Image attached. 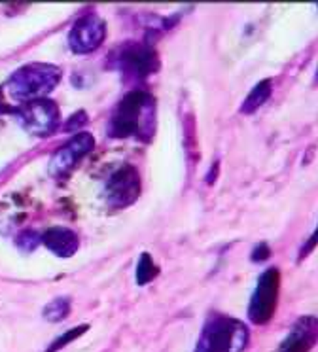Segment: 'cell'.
Returning a JSON list of instances; mask_svg holds the SVG:
<instances>
[{
    "label": "cell",
    "instance_id": "16",
    "mask_svg": "<svg viewBox=\"0 0 318 352\" xmlns=\"http://www.w3.org/2000/svg\"><path fill=\"white\" fill-rule=\"evenodd\" d=\"M17 246H19V250L25 254H29L32 252L34 248H36L40 243H42V235L40 233H36V231H32V230H27V231H23L21 235L17 237Z\"/></svg>",
    "mask_w": 318,
    "mask_h": 352
},
{
    "label": "cell",
    "instance_id": "21",
    "mask_svg": "<svg viewBox=\"0 0 318 352\" xmlns=\"http://www.w3.org/2000/svg\"><path fill=\"white\" fill-rule=\"evenodd\" d=\"M317 84H318V69H317Z\"/></svg>",
    "mask_w": 318,
    "mask_h": 352
},
{
    "label": "cell",
    "instance_id": "8",
    "mask_svg": "<svg viewBox=\"0 0 318 352\" xmlns=\"http://www.w3.org/2000/svg\"><path fill=\"white\" fill-rule=\"evenodd\" d=\"M93 148H95V138H93L91 133H78V135H74L52 155L50 165H47L50 167V175H67L70 168H74L85 155H89L93 152Z\"/></svg>",
    "mask_w": 318,
    "mask_h": 352
},
{
    "label": "cell",
    "instance_id": "2",
    "mask_svg": "<svg viewBox=\"0 0 318 352\" xmlns=\"http://www.w3.org/2000/svg\"><path fill=\"white\" fill-rule=\"evenodd\" d=\"M61 72L59 67L47 63H30L19 70H15L0 91L15 102H32V100L45 99V95L59 85Z\"/></svg>",
    "mask_w": 318,
    "mask_h": 352
},
{
    "label": "cell",
    "instance_id": "15",
    "mask_svg": "<svg viewBox=\"0 0 318 352\" xmlns=\"http://www.w3.org/2000/svg\"><path fill=\"white\" fill-rule=\"evenodd\" d=\"M89 329V326L87 324H80V326H76V328L68 329V331H65L63 336H59L55 341H53L50 346H47V351L45 352H59L63 346H67L68 343H72L74 339H78V337L82 336V333H85Z\"/></svg>",
    "mask_w": 318,
    "mask_h": 352
},
{
    "label": "cell",
    "instance_id": "14",
    "mask_svg": "<svg viewBox=\"0 0 318 352\" xmlns=\"http://www.w3.org/2000/svg\"><path fill=\"white\" fill-rule=\"evenodd\" d=\"M70 313V299L68 298H55L52 299L44 309V318L47 322H61L67 318Z\"/></svg>",
    "mask_w": 318,
    "mask_h": 352
},
{
    "label": "cell",
    "instance_id": "5",
    "mask_svg": "<svg viewBox=\"0 0 318 352\" xmlns=\"http://www.w3.org/2000/svg\"><path fill=\"white\" fill-rule=\"evenodd\" d=\"M12 116L29 135L38 138H45L53 135L61 122L59 108L50 99L32 100V102L23 104V107L14 108Z\"/></svg>",
    "mask_w": 318,
    "mask_h": 352
},
{
    "label": "cell",
    "instance_id": "19",
    "mask_svg": "<svg viewBox=\"0 0 318 352\" xmlns=\"http://www.w3.org/2000/svg\"><path fill=\"white\" fill-rule=\"evenodd\" d=\"M269 256H271V248L267 243H259V245L252 250V261L254 263H262V261L269 260Z\"/></svg>",
    "mask_w": 318,
    "mask_h": 352
},
{
    "label": "cell",
    "instance_id": "4",
    "mask_svg": "<svg viewBox=\"0 0 318 352\" xmlns=\"http://www.w3.org/2000/svg\"><path fill=\"white\" fill-rule=\"evenodd\" d=\"M280 296V271L277 267L265 269L259 275L256 288L250 296L248 320L256 326H265L273 320Z\"/></svg>",
    "mask_w": 318,
    "mask_h": 352
},
{
    "label": "cell",
    "instance_id": "9",
    "mask_svg": "<svg viewBox=\"0 0 318 352\" xmlns=\"http://www.w3.org/2000/svg\"><path fill=\"white\" fill-rule=\"evenodd\" d=\"M233 318L226 314L211 313L204 322L203 333L199 337L195 352H227L229 333H231Z\"/></svg>",
    "mask_w": 318,
    "mask_h": 352
},
{
    "label": "cell",
    "instance_id": "18",
    "mask_svg": "<svg viewBox=\"0 0 318 352\" xmlns=\"http://www.w3.org/2000/svg\"><path fill=\"white\" fill-rule=\"evenodd\" d=\"M317 246H318V226L315 228V231L310 233L309 239H307V241L303 243L301 250H299V258H297V261L305 260V258H307L309 254H312V250H315Z\"/></svg>",
    "mask_w": 318,
    "mask_h": 352
},
{
    "label": "cell",
    "instance_id": "13",
    "mask_svg": "<svg viewBox=\"0 0 318 352\" xmlns=\"http://www.w3.org/2000/svg\"><path fill=\"white\" fill-rule=\"evenodd\" d=\"M159 275V267L153 263L150 254H140V260H138V265H136V284L138 286H146L150 284L151 280H156Z\"/></svg>",
    "mask_w": 318,
    "mask_h": 352
},
{
    "label": "cell",
    "instance_id": "1",
    "mask_svg": "<svg viewBox=\"0 0 318 352\" xmlns=\"http://www.w3.org/2000/svg\"><path fill=\"white\" fill-rule=\"evenodd\" d=\"M156 133V99L144 89L129 91L114 108L108 135L112 138H138L150 142Z\"/></svg>",
    "mask_w": 318,
    "mask_h": 352
},
{
    "label": "cell",
    "instance_id": "11",
    "mask_svg": "<svg viewBox=\"0 0 318 352\" xmlns=\"http://www.w3.org/2000/svg\"><path fill=\"white\" fill-rule=\"evenodd\" d=\"M42 243H44L55 256L59 258H70L78 252L80 246V239L74 231L68 228H50L42 235Z\"/></svg>",
    "mask_w": 318,
    "mask_h": 352
},
{
    "label": "cell",
    "instance_id": "12",
    "mask_svg": "<svg viewBox=\"0 0 318 352\" xmlns=\"http://www.w3.org/2000/svg\"><path fill=\"white\" fill-rule=\"evenodd\" d=\"M271 93H273L271 78H265V80H262V82H257V84L250 89V93L246 95V99L242 100L241 114L250 116V114H254V112H257V110H259V108L264 107L265 102L269 100Z\"/></svg>",
    "mask_w": 318,
    "mask_h": 352
},
{
    "label": "cell",
    "instance_id": "3",
    "mask_svg": "<svg viewBox=\"0 0 318 352\" xmlns=\"http://www.w3.org/2000/svg\"><path fill=\"white\" fill-rule=\"evenodd\" d=\"M108 67L131 80H144L158 72L161 61L153 42L146 38L144 42H127L116 47L108 55Z\"/></svg>",
    "mask_w": 318,
    "mask_h": 352
},
{
    "label": "cell",
    "instance_id": "7",
    "mask_svg": "<svg viewBox=\"0 0 318 352\" xmlns=\"http://www.w3.org/2000/svg\"><path fill=\"white\" fill-rule=\"evenodd\" d=\"M106 40V21L97 14L82 16L70 29L68 46L76 55H87L97 52Z\"/></svg>",
    "mask_w": 318,
    "mask_h": 352
},
{
    "label": "cell",
    "instance_id": "10",
    "mask_svg": "<svg viewBox=\"0 0 318 352\" xmlns=\"http://www.w3.org/2000/svg\"><path fill=\"white\" fill-rule=\"evenodd\" d=\"M318 344V318L317 316H299L290 328L279 352H310Z\"/></svg>",
    "mask_w": 318,
    "mask_h": 352
},
{
    "label": "cell",
    "instance_id": "20",
    "mask_svg": "<svg viewBox=\"0 0 318 352\" xmlns=\"http://www.w3.org/2000/svg\"><path fill=\"white\" fill-rule=\"evenodd\" d=\"M216 176H218V163H214V165H212L211 173H209V176H206V184H214Z\"/></svg>",
    "mask_w": 318,
    "mask_h": 352
},
{
    "label": "cell",
    "instance_id": "17",
    "mask_svg": "<svg viewBox=\"0 0 318 352\" xmlns=\"http://www.w3.org/2000/svg\"><path fill=\"white\" fill-rule=\"evenodd\" d=\"M85 122H87V114H85L83 110H78L74 116L68 118V122L63 125V131H65V133H72V131L80 129Z\"/></svg>",
    "mask_w": 318,
    "mask_h": 352
},
{
    "label": "cell",
    "instance_id": "6",
    "mask_svg": "<svg viewBox=\"0 0 318 352\" xmlns=\"http://www.w3.org/2000/svg\"><path fill=\"white\" fill-rule=\"evenodd\" d=\"M140 175L133 165H123L114 173L105 184L106 205L114 210L131 207L140 195Z\"/></svg>",
    "mask_w": 318,
    "mask_h": 352
}]
</instances>
